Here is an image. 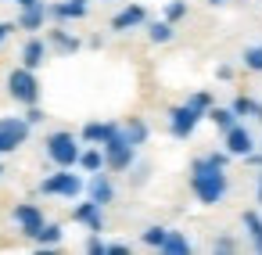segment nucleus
<instances>
[{"label":"nucleus","instance_id":"nucleus-1","mask_svg":"<svg viewBox=\"0 0 262 255\" xmlns=\"http://www.w3.org/2000/svg\"><path fill=\"white\" fill-rule=\"evenodd\" d=\"M190 190L201 205H219L230 190V176L223 165H215L208 158H194L190 162Z\"/></svg>","mask_w":262,"mask_h":255},{"label":"nucleus","instance_id":"nucleus-2","mask_svg":"<svg viewBox=\"0 0 262 255\" xmlns=\"http://www.w3.org/2000/svg\"><path fill=\"white\" fill-rule=\"evenodd\" d=\"M43 147H47V158L58 165V169H72L76 165V158H79V140H76V133H69V130H54L47 140H43Z\"/></svg>","mask_w":262,"mask_h":255},{"label":"nucleus","instance_id":"nucleus-3","mask_svg":"<svg viewBox=\"0 0 262 255\" xmlns=\"http://www.w3.org/2000/svg\"><path fill=\"white\" fill-rule=\"evenodd\" d=\"M8 94H11L18 104H36V101H40V79H36V72L26 69V65L11 69V72H8Z\"/></svg>","mask_w":262,"mask_h":255},{"label":"nucleus","instance_id":"nucleus-4","mask_svg":"<svg viewBox=\"0 0 262 255\" xmlns=\"http://www.w3.org/2000/svg\"><path fill=\"white\" fill-rule=\"evenodd\" d=\"M101 151H104V165H108V169H115V173H126V169L133 165V158H137V155H133L137 147L122 137V126H119L104 144H101Z\"/></svg>","mask_w":262,"mask_h":255},{"label":"nucleus","instance_id":"nucleus-5","mask_svg":"<svg viewBox=\"0 0 262 255\" xmlns=\"http://www.w3.org/2000/svg\"><path fill=\"white\" fill-rule=\"evenodd\" d=\"M83 187H86V183H83L76 173H69V169H58V173H51L47 180H40V194H54V198H65V201L79 198Z\"/></svg>","mask_w":262,"mask_h":255},{"label":"nucleus","instance_id":"nucleus-6","mask_svg":"<svg viewBox=\"0 0 262 255\" xmlns=\"http://www.w3.org/2000/svg\"><path fill=\"white\" fill-rule=\"evenodd\" d=\"M29 122L26 119H18V115H4L0 119V155H11V151H18L26 140H29Z\"/></svg>","mask_w":262,"mask_h":255},{"label":"nucleus","instance_id":"nucleus-7","mask_svg":"<svg viewBox=\"0 0 262 255\" xmlns=\"http://www.w3.org/2000/svg\"><path fill=\"white\" fill-rule=\"evenodd\" d=\"M205 115L190 104V101H183V104H176V108H169V133L176 137V140H187L194 130H198V122H201Z\"/></svg>","mask_w":262,"mask_h":255},{"label":"nucleus","instance_id":"nucleus-8","mask_svg":"<svg viewBox=\"0 0 262 255\" xmlns=\"http://www.w3.org/2000/svg\"><path fill=\"white\" fill-rule=\"evenodd\" d=\"M11 219H15V226H18L26 237H33V233L43 226V208L33 205V201H22V205L11 208Z\"/></svg>","mask_w":262,"mask_h":255},{"label":"nucleus","instance_id":"nucleus-9","mask_svg":"<svg viewBox=\"0 0 262 255\" xmlns=\"http://www.w3.org/2000/svg\"><path fill=\"white\" fill-rule=\"evenodd\" d=\"M72 219L76 223H83L86 230H94V233H101L104 230V208L97 205V201H79L76 208H72Z\"/></svg>","mask_w":262,"mask_h":255},{"label":"nucleus","instance_id":"nucleus-10","mask_svg":"<svg viewBox=\"0 0 262 255\" xmlns=\"http://www.w3.org/2000/svg\"><path fill=\"white\" fill-rule=\"evenodd\" d=\"M83 190H86V194H90V201H97L101 208L115 201V187H112L108 173H90V183H86Z\"/></svg>","mask_w":262,"mask_h":255},{"label":"nucleus","instance_id":"nucleus-11","mask_svg":"<svg viewBox=\"0 0 262 255\" xmlns=\"http://www.w3.org/2000/svg\"><path fill=\"white\" fill-rule=\"evenodd\" d=\"M223 137H226V151H230V158H244V155H248V151L255 147L251 133H248L244 126H237V122H233V126H230V130H226Z\"/></svg>","mask_w":262,"mask_h":255},{"label":"nucleus","instance_id":"nucleus-12","mask_svg":"<svg viewBox=\"0 0 262 255\" xmlns=\"http://www.w3.org/2000/svg\"><path fill=\"white\" fill-rule=\"evenodd\" d=\"M144 22H147V11H144L140 4H126V8L112 18V29H115V33H129V29L144 26Z\"/></svg>","mask_w":262,"mask_h":255},{"label":"nucleus","instance_id":"nucleus-13","mask_svg":"<svg viewBox=\"0 0 262 255\" xmlns=\"http://www.w3.org/2000/svg\"><path fill=\"white\" fill-rule=\"evenodd\" d=\"M47 18L79 22V18H86V4H79V0H58V4H47Z\"/></svg>","mask_w":262,"mask_h":255},{"label":"nucleus","instance_id":"nucleus-14","mask_svg":"<svg viewBox=\"0 0 262 255\" xmlns=\"http://www.w3.org/2000/svg\"><path fill=\"white\" fill-rule=\"evenodd\" d=\"M43 22H47V4H43V0H36V4L22 8V15H18V29H26V33L43 29Z\"/></svg>","mask_w":262,"mask_h":255},{"label":"nucleus","instance_id":"nucleus-15","mask_svg":"<svg viewBox=\"0 0 262 255\" xmlns=\"http://www.w3.org/2000/svg\"><path fill=\"white\" fill-rule=\"evenodd\" d=\"M43 61H47V44H43L40 36H29V40H26V47H22V65L36 72Z\"/></svg>","mask_w":262,"mask_h":255},{"label":"nucleus","instance_id":"nucleus-16","mask_svg":"<svg viewBox=\"0 0 262 255\" xmlns=\"http://www.w3.org/2000/svg\"><path fill=\"white\" fill-rule=\"evenodd\" d=\"M115 130H119L115 122H86V126L79 130V137H83L86 144H97V147H101V144H104V140H108Z\"/></svg>","mask_w":262,"mask_h":255},{"label":"nucleus","instance_id":"nucleus-17","mask_svg":"<svg viewBox=\"0 0 262 255\" xmlns=\"http://www.w3.org/2000/svg\"><path fill=\"white\" fill-rule=\"evenodd\" d=\"M47 44H51L54 51H61V54H76V51L83 47V44H79V36H72L69 29H51Z\"/></svg>","mask_w":262,"mask_h":255},{"label":"nucleus","instance_id":"nucleus-18","mask_svg":"<svg viewBox=\"0 0 262 255\" xmlns=\"http://www.w3.org/2000/svg\"><path fill=\"white\" fill-rule=\"evenodd\" d=\"M61 237H65L61 223H47V219H43V226L33 233V241H36L40 248H54V244H61Z\"/></svg>","mask_w":262,"mask_h":255},{"label":"nucleus","instance_id":"nucleus-19","mask_svg":"<svg viewBox=\"0 0 262 255\" xmlns=\"http://www.w3.org/2000/svg\"><path fill=\"white\" fill-rule=\"evenodd\" d=\"M122 137H126L133 147H140V144H147V137H151V126H147L144 119H129V122L122 126Z\"/></svg>","mask_w":262,"mask_h":255},{"label":"nucleus","instance_id":"nucleus-20","mask_svg":"<svg viewBox=\"0 0 262 255\" xmlns=\"http://www.w3.org/2000/svg\"><path fill=\"white\" fill-rule=\"evenodd\" d=\"M76 165H79V169H86V173H101V169H104V151H101L97 144H90L86 151H79Z\"/></svg>","mask_w":262,"mask_h":255},{"label":"nucleus","instance_id":"nucleus-21","mask_svg":"<svg viewBox=\"0 0 262 255\" xmlns=\"http://www.w3.org/2000/svg\"><path fill=\"white\" fill-rule=\"evenodd\" d=\"M158 251H165V255H187V251H190V241H187L180 230H169Z\"/></svg>","mask_w":262,"mask_h":255},{"label":"nucleus","instance_id":"nucleus-22","mask_svg":"<svg viewBox=\"0 0 262 255\" xmlns=\"http://www.w3.org/2000/svg\"><path fill=\"white\" fill-rule=\"evenodd\" d=\"M241 223H244V230H248V237H251L255 251H262V216H258V212H244V216H241Z\"/></svg>","mask_w":262,"mask_h":255},{"label":"nucleus","instance_id":"nucleus-23","mask_svg":"<svg viewBox=\"0 0 262 255\" xmlns=\"http://www.w3.org/2000/svg\"><path fill=\"white\" fill-rule=\"evenodd\" d=\"M172 36H176V29H172V22H165V18L147 26V40H151V44H169Z\"/></svg>","mask_w":262,"mask_h":255},{"label":"nucleus","instance_id":"nucleus-24","mask_svg":"<svg viewBox=\"0 0 262 255\" xmlns=\"http://www.w3.org/2000/svg\"><path fill=\"white\" fill-rule=\"evenodd\" d=\"M230 112L233 115H251V119H262V104L258 101H251V97H233V104H230Z\"/></svg>","mask_w":262,"mask_h":255},{"label":"nucleus","instance_id":"nucleus-25","mask_svg":"<svg viewBox=\"0 0 262 255\" xmlns=\"http://www.w3.org/2000/svg\"><path fill=\"white\" fill-rule=\"evenodd\" d=\"M205 115H208V119H212V122H215V126H219L223 133H226V130H230V126L237 122V115H233L230 108H215V104H212V108H208Z\"/></svg>","mask_w":262,"mask_h":255},{"label":"nucleus","instance_id":"nucleus-26","mask_svg":"<svg viewBox=\"0 0 262 255\" xmlns=\"http://www.w3.org/2000/svg\"><path fill=\"white\" fill-rule=\"evenodd\" d=\"M165 233H169V226H158V223H155V226H147V230L140 233V241H144L147 248H162V241H165Z\"/></svg>","mask_w":262,"mask_h":255},{"label":"nucleus","instance_id":"nucleus-27","mask_svg":"<svg viewBox=\"0 0 262 255\" xmlns=\"http://www.w3.org/2000/svg\"><path fill=\"white\" fill-rule=\"evenodd\" d=\"M180 18H187V0H169L165 4V22H180Z\"/></svg>","mask_w":262,"mask_h":255},{"label":"nucleus","instance_id":"nucleus-28","mask_svg":"<svg viewBox=\"0 0 262 255\" xmlns=\"http://www.w3.org/2000/svg\"><path fill=\"white\" fill-rule=\"evenodd\" d=\"M187 101H190V104H194V108H198V112H201V115H205V112H208V108H212V104H215V101H212V94H208V90H198V94H190V97H187Z\"/></svg>","mask_w":262,"mask_h":255},{"label":"nucleus","instance_id":"nucleus-29","mask_svg":"<svg viewBox=\"0 0 262 255\" xmlns=\"http://www.w3.org/2000/svg\"><path fill=\"white\" fill-rule=\"evenodd\" d=\"M244 69L262 72V47H248V51H244Z\"/></svg>","mask_w":262,"mask_h":255},{"label":"nucleus","instance_id":"nucleus-30","mask_svg":"<svg viewBox=\"0 0 262 255\" xmlns=\"http://www.w3.org/2000/svg\"><path fill=\"white\" fill-rule=\"evenodd\" d=\"M43 119H47V115H43L40 101H36V104H26V122H29V126H40Z\"/></svg>","mask_w":262,"mask_h":255},{"label":"nucleus","instance_id":"nucleus-31","mask_svg":"<svg viewBox=\"0 0 262 255\" xmlns=\"http://www.w3.org/2000/svg\"><path fill=\"white\" fill-rule=\"evenodd\" d=\"M86 251H90V255H108V244L90 230V237H86Z\"/></svg>","mask_w":262,"mask_h":255},{"label":"nucleus","instance_id":"nucleus-32","mask_svg":"<svg viewBox=\"0 0 262 255\" xmlns=\"http://www.w3.org/2000/svg\"><path fill=\"white\" fill-rule=\"evenodd\" d=\"M212 251H237V241L233 237H215L212 241Z\"/></svg>","mask_w":262,"mask_h":255},{"label":"nucleus","instance_id":"nucleus-33","mask_svg":"<svg viewBox=\"0 0 262 255\" xmlns=\"http://www.w3.org/2000/svg\"><path fill=\"white\" fill-rule=\"evenodd\" d=\"M244 162H248V165H255V169H262V151H255V147H251V151L244 155Z\"/></svg>","mask_w":262,"mask_h":255},{"label":"nucleus","instance_id":"nucleus-34","mask_svg":"<svg viewBox=\"0 0 262 255\" xmlns=\"http://www.w3.org/2000/svg\"><path fill=\"white\" fill-rule=\"evenodd\" d=\"M11 33H15V22H0V44H4Z\"/></svg>","mask_w":262,"mask_h":255},{"label":"nucleus","instance_id":"nucleus-35","mask_svg":"<svg viewBox=\"0 0 262 255\" xmlns=\"http://www.w3.org/2000/svg\"><path fill=\"white\" fill-rule=\"evenodd\" d=\"M108 255H129V244H108Z\"/></svg>","mask_w":262,"mask_h":255},{"label":"nucleus","instance_id":"nucleus-36","mask_svg":"<svg viewBox=\"0 0 262 255\" xmlns=\"http://www.w3.org/2000/svg\"><path fill=\"white\" fill-rule=\"evenodd\" d=\"M215 76H219V79H230V76H233V69H230V65H219V69H215Z\"/></svg>","mask_w":262,"mask_h":255},{"label":"nucleus","instance_id":"nucleus-37","mask_svg":"<svg viewBox=\"0 0 262 255\" xmlns=\"http://www.w3.org/2000/svg\"><path fill=\"white\" fill-rule=\"evenodd\" d=\"M255 194H258V205H262V173H258V190Z\"/></svg>","mask_w":262,"mask_h":255},{"label":"nucleus","instance_id":"nucleus-38","mask_svg":"<svg viewBox=\"0 0 262 255\" xmlns=\"http://www.w3.org/2000/svg\"><path fill=\"white\" fill-rule=\"evenodd\" d=\"M15 4H18V8H29V4H36V0H15Z\"/></svg>","mask_w":262,"mask_h":255},{"label":"nucleus","instance_id":"nucleus-39","mask_svg":"<svg viewBox=\"0 0 262 255\" xmlns=\"http://www.w3.org/2000/svg\"><path fill=\"white\" fill-rule=\"evenodd\" d=\"M208 4H212V8H223V4H226V0H208Z\"/></svg>","mask_w":262,"mask_h":255},{"label":"nucleus","instance_id":"nucleus-40","mask_svg":"<svg viewBox=\"0 0 262 255\" xmlns=\"http://www.w3.org/2000/svg\"><path fill=\"white\" fill-rule=\"evenodd\" d=\"M0 176H4V165H0Z\"/></svg>","mask_w":262,"mask_h":255},{"label":"nucleus","instance_id":"nucleus-41","mask_svg":"<svg viewBox=\"0 0 262 255\" xmlns=\"http://www.w3.org/2000/svg\"><path fill=\"white\" fill-rule=\"evenodd\" d=\"M79 4H86V0H79Z\"/></svg>","mask_w":262,"mask_h":255}]
</instances>
